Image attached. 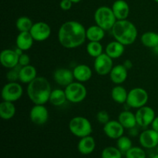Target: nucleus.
<instances>
[{"instance_id": "obj_17", "label": "nucleus", "mask_w": 158, "mask_h": 158, "mask_svg": "<svg viewBox=\"0 0 158 158\" xmlns=\"http://www.w3.org/2000/svg\"><path fill=\"white\" fill-rule=\"evenodd\" d=\"M111 9L117 20L127 19L130 15V6L125 0H116Z\"/></svg>"}, {"instance_id": "obj_43", "label": "nucleus", "mask_w": 158, "mask_h": 158, "mask_svg": "<svg viewBox=\"0 0 158 158\" xmlns=\"http://www.w3.org/2000/svg\"><path fill=\"white\" fill-rule=\"evenodd\" d=\"M71 1H72L73 2L74 4H75V3H79V2H81L82 0H71Z\"/></svg>"}, {"instance_id": "obj_33", "label": "nucleus", "mask_w": 158, "mask_h": 158, "mask_svg": "<svg viewBox=\"0 0 158 158\" xmlns=\"http://www.w3.org/2000/svg\"><path fill=\"white\" fill-rule=\"evenodd\" d=\"M123 153L117 147H106L102 151L101 158H122Z\"/></svg>"}, {"instance_id": "obj_38", "label": "nucleus", "mask_w": 158, "mask_h": 158, "mask_svg": "<svg viewBox=\"0 0 158 158\" xmlns=\"http://www.w3.org/2000/svg\"><path fill=\"white\" fill-rule=\"evenodd\" d=\"M73 2L71 0H61L60 2V7L62 10L63 11H68L72 8Z\"/></svg>"}, {"instance_id": "obj_40", "label": "nucleus", "mask_w": 158, "mask_h": 158, "mask_svg": "<svg viewBox=\"0 0 158 158\" xmlns=\"http://www.w3.org/2000/svg\"><path fill=\"white\" fill-rule=\"evenodd\" d=\"M123 65L127 69H131L133 67V63L130 60H126L123 62Z\"/></svg>"}, {"instance_id": "obj_39", "label": "nucleus", "mask_w": 158, "mask_h": 158, "mask_svg": "<svg viewBox=\"0 0 158 158\" xmlns=\"http://www.w3.org/2000/svg\"><path fill=\"white\" fill-rule=\"evenodd\" d=\"M151 127H152V129H154V131H157L158 132V116L157 117H155L154 120H153L152 123H151Z\"/></svg>"}, {"instance_id": "obj_11", "label": "nucleus", "mask_w": 158, "mask_h": 158, "mask_svg": "<svg viewBox=\"0 0 158 158\" xmlns=\"http://www.w3.org/2000/svg\"><path fill=\"white\" fill-rule=\"evenodd\" d=\"M29 118L35 125H43L49 120V111L44 104H35L29 112Z\"/></svg>"}, {"instance_id": "obj_25", "label": "nucleus", "mask_w": 158, "mask_h": 158, "mask_svg": "<svg viewBox=\"0 0 158 158\" xmlns=\"http://www.w3.org/2000/svg\"><path fill=\"white\" fill-rule=\"evenodd\" d=\"M105 36V30L97 24L86 29V39L91 42H100Z\"/></svg>"}, {"instance_id": "obj_27", "label": "nucleus", "mask_w": 158, "mask_h": 158, "mask_svg": "<svg viewBox=\"0 0 158 158\" xmlns=\"http://www.w3.org/2000/svg\"><path fill=\"white\" fill-rule=\"evenodd\" d=\"M128 92L123 86L117 85L111 90V97L113 100L117 103H126Z\"/></svg>"}, {"instance_id": "obj_23", "label": "nucleus", "mask_w": 158, "mask_h": 158, "mask_svg": "<svg viewBox=\"0 0 158 158\" xmlns=\"http://www.w3.org/2000/svg\"><path fill=\"white\" fill-rule=\"evenodd\" d=\"M37 77V71L36 69L32 65H28L26 66H21V69L19 70V80L23 83H29L35 80Z\"/></svg>"}, {"instance_id": "obj_26", "label": "nucleus", "mask_w": 158, "mask_h": 158, "mask_svg": "<svg viewBox=\"0 0 158 158\" xmlns=\"http://www.w3.org/2000/svg\"><path fill=\"white\" fill-rule=\"evenodd\" d=\"M15 106L12 102L3 100L0 103V117L2 120H9L15 116Z\"/></svg>"}, {"instance_id": "obj_5", "label": "nucleus", "mask_w": 158, "mask_h": 158, "mask_svg": "<svg viewBox=\"0 0 158 158\" xmlns=\"http://www.w3.org/2000/svg\"><path fill=\"white\" fill-rule=\"evenodd\" d=\"M69 131L77 137L89 136L93 132V127L87 118L81 116H77L71 119L69 123Z\"/></svg>"}, {"instance_id": "obj_8", "label": "nucleus", "mask_w": 158, "mask_h": 158, "mask_svg": "<svg viewBox=\"0 0 158 158\" xmlns=\"http://www.w3.org/2000/svg\"><path fill=\"white\" fill-rule=\"evenodd\" d=\"M23 94V89L17 82H9L2 89V98L3 100L15 102L19 100Z\"/></svg>"}, {"instance_id": "obj_35", "label": "nucleus", "mask_w": 158, "mask_h": 158, "mask_svg": "<svg viewBox=\"0 0 158 158\" xmlns=\"http://www.w3.org/2000/svg\"><path fill=\"white\" fill-rule=\"evenodd\" d=\"M20 69H21V66L19 65L15 66V68L9 69V71L6 74V77H7L9 82H16V80H19Z\"/></svg>"}, {"instance_id": "obj_34", "label": "nucleus", "mask_w": 158, "mask_h": 158, "mask_svg": "<svg viewBox=\"0 0 158 158\" xmlns=\"http://www.w3.org/2000/svg\"><path fill=\"white\" fill-rule=\"evenodd\" d=\"M126 158H146L147 155L144 150L140 147H132L125 154Z\"/></svg>"}, {"instance_id": "obj_24", "label": "nucleus", "mask_w": 158, "mask_h": 158, "mask_svg": "<svg viewBox=\"0 0 158 158\" xmlns=\"http://www.w3.org/2000/svg\"><path fill=\"white\" fill-rule=\"evenodd\" d=\"M118 121L126 129H131V128L134 127L137 125L136 115L128 110L122 111L119 114Z\"/></svg>"}, {"instance_id": "obj_45", "label": "nucleus", "mask_w": 158, "mask_h": 158, "mask_svg": "<svg viewBox=\"0 0 158 158\" xmlns=\"http://www.w3.org/2000/svg\"><path fill=\"white\" fill-rule=\"evenodd\" d=\"M157 154H158V145L157 146Z\"/></svg>"}, {"instance_id": "obj_31", "label": "nucleus", "mask_w": 158, "mask_h": 158, "mask_svg": "<svg viewBox=\"0 0 158 158\" xmlns=\"http://www.w3.org/2000/svg\"><path fill=\"white\" fill-rule=\"evenodd\" d=\"M86 52L91 57L97 58L103 52V46L100 42L89 41L86 46Z\"/></svg>"}, {"instance_id": "obj_10", "label": "nucleus", "mask_w": 158, "mask_h": 158, "mask_svg": "<svg viewBox=\"0 0 158 158\" xmlns=\"http://www.w3.org/2000/svg\"><path fill=\"white\" fill-rule=\"evenodd\" d=\"M135 115L137 125L143 128L151 125L156 117L154 109L148 106H143L137 109Z\"/></svg>"}, {"instance_id": "obj_7", "label": "nucleus", "mask_w": 158, "mask_h": 158, "mask_svg": "<svg viewBox=\"0 0 158 158\" xmlns=\"http://www.w3.org/2000/svg\"><path fill=\"white\" fill-rule=\"evenodd\" d=\"M148 99H149V96L144 89L136 87L128 92L126 104L131 108L139 109L142 106H146Z\"/></svg>"}, {"instance_id": "obj_22", "label": "nucleus", "mask_w": 158, "mask_h": 158, "mask_svg": "<svg viewBox=\"0 0 158 158\" xmlns=\"http://www.w3.org/2000/svg\"><path fill=\"white\" fill-rule=\"evenodd\" d=\"M124 46V45L120 43V42L114 40L106 45V48H105V52L113 60L120 58V56H122L125 51Z\"/></svg>"}, {"instance_id": "obj_3", "label": "nucleus", "mask_w": 158, "mask_h": 158, "mask_svg": "<svg viewBox=\"0 0 158 158\" xmlns=\"http://www.w3.org/2000/svg\"><path fill=\"white\" fill-rule=\"evenodd\" d=\"M111 32L115 40L124 46H129L134 43L138 35L135 25L127 19L117 20L111 29Z\"/></svg>"}, {"instance_id": "obj_2", "label": "nucleus", "mask_w": 158, "mask_h": 158, "mask_svg": "<svg viewBox=\"0 0 158 158\" xmlns=\"http://www.w3.org/2000/svg\"><path fill=\"white\" fill-rule=\"evenodd\" d=\"M52 89L45 77H37L28 84L27 95L34 104H45L49 100Z\"/></svg>"}, {"instance_id": "obj_18", "label": "nucleus", "mask_w": 158, "mask_h": 158, "mask_svg": "<svg viewBox=\"0 0 158 158\" xmlns=\"http://www.w3.org/2000/svg\"><path fill=\"white\" fill-rule=\"evenodd\" d=\"M128 69L124 67L123 64H118L114 66L112 70L110 73V78L114 83L120 85L126 81L127 78Z\"/></svg>"}, {"instance_id": "obj_12", "label": "nucleus", "mask_w": 158, "mask_h": 158, "mask_svg": "<svg viewBox=\"0 0 158 158\" xmlns=\"http://www.w3.org/2000/svg\"><path fill=\"white\" fill-rule=\"evenodd\" d=\"M29 32L35 41L43 42L50 36L51 28L45 22H37L34 23Z\"/></svg>"}, {"instance_id": "obj_36", "label": "nucleus", "mask_w": 158, "mask_h": 158, "mask_svg": "<svg viewBox=\"0 0 158 158\" xmlns=\"http://www.w3.org/2000/svg\"><path fill=\"white\" fill-rule=\"evenodd\" d=\"M97 120L102 124H106L110 120V115L106 110H100L97 114Z\"/></svg>"}, {"instance_id": "obj_4", "label": "nucleus", "mask_w": 158, "mask_h": 158, "mask_svg": "<svg viewBox=\"0 0 158 158\" xmlns=\"http://www.w3.org/2000/svg\"><path fill=\"white\" fill-rule=\"evenodd\" d=\"M94 20L97 26L105 31L111 30L117 21L112 9L108 6H100L94 13Z\"/></svg>"}, {"instance_id": "obj_41", "label": "nucleus", "mask_w": 158, "mask_h": 158, "mask_svg": "<svg viewBox=\"0 0 158 158\" xmlns=\"http://www.w3.org/2000/svg\"><path fill=\"white\" fill-rule=\"evenodd\" d=\"M129 134H131V136H133V137H135V136H137V134H138V130L137 129L136 127L131 128V129H129Z\"/></svg>"}, {"instance_id": "obj_29", "label": "nucleus", "mask_w": 158, "mask_h": 158, "mask_svg": "<svg viewBox=\"0 0 158 158\" xmlns=\"http://www.w3.org/2000/svg\"><path fill=\"white\" fill-rule=\"evenodd\" d=\"M142 44L148 48H154L158 46V32H146L141 35Z\"/></svg>"}, {"instance_id": "obj_14", "label": "nucleus", "mask_w": 158, "mask_h": 158, "mask_svg": "<svg viewBox=\"0 0 158 158\" xmlns=\"http://www.w3.org/2000/svg\"><path fill=\"white\" fill-rule=\"evenodd\" d=\"M125 128L118 120H110L103 125V132L105 135L110 139L117 140L123 135Z\"/></svg>"}, {"instance_id": "obj_42", "label": "nucleus", "mask_w": 158, "mask_h": 158, "mask_svg": "<svg viewBox=\"0 0 158 158\" xmlns=\"http://www.w3.org/2000/svg\"><path fill=\"white\" fill-rule=\"evenodd\" d=\"M14 50L15 51V52H16V53L18 54L19 56H21L22 54L23 53V52H24V51H23V49H20V48H18V47L15 48V49H14Z\"/></svg>"}, {"instance_id": "obj_19", "label": "nucleus", "mask_w": 158, "mask_h": 158, "mask_svg": "<svg viewBox=\"0 0 158 158\" xmlns=\"http://www.w3.org/2000/svg\"><path fill=\"white\" fill-rule=\"evenodd\" d=\"M96 148V141L91 135L80 138L77 144V150L83 155L92 154Z\"/></svg>"}, {"instance_id": "obj_28", "label": "nucleus", "mask_w": 158, "mask_h": 158, "mask_svg": "<svg viewBox=\"0 0 158 158\" xmlns=\"http://www.w3.org/2000/svg\"><path fill=\"white\" fill-rule=\"evenodd\" d=\"M67 100L65 90L61 89H55L52 90L49 102L55 106H60L64 104Z\"/></svg>"}, {"instance_id": "obj_44", "label": "nucleus", "mask_w": 158, "mask_h": 158, "mask_svg": "<svg viewBox=\"0 0 158 158\" xmlns=\"http://www.w3.org/2000/svg\"><path fill=\"white\" fill-rule=\"evenodd\" d=\"M152 158H158V154H155V155L154 156V157H153Z\"/></svg>"}, {"instance_id": "obj_1", "label": "nucleus", "mask_w": 158, "mask_h": 158, "mask_svg": "<svg viewBox=\"0 0 158 158\" xmlns=\"http://www.w3.org/2000/svg\"><path fill=\"white\" fill-rule=\"evenodd\" d=\"M86 39V29L80 22L67 21L60 26L58 31V40L62 46L74 49L83 45Z\"/></svg>"}, {"instance_id": "obj_21", "label": "nucleus", "mask_w": 158, "mask_h": 158, "mask_svg": "<svg viewBox=\"0 0 158 158\" xmlns=\"http://www.w3.org/2000/svg\"><path fill=\"white\" fill-rule=\"evenodd\" d=\"M35 41L29 32H22L17 35L15 43L16 47L20 48L23 51H27L32 48L33 42Z\"/></svg>"}, {"instance_id": "obj_20", "label": "nucleus", "mask_w": 158, "mask_h": 158, "mask_svg": "<svg viewBox=\"0 0 158 158\" xmlns=\"http://www.w3.org/2000/svg\"><path fill=\"white\" fill-rule=\"evenodd\" d=\"M74 79L80 83H84L91 79L93 72L91 68L86 64L77 65L73 70Z\"/></svg>"}, {"instance_id": "obj_15", "label": "nucleus", "mask_w": 158, "mask_h": 158, "mask_svg": "<svg viewBox=\"0 0 158 158\" xmlns=\"http://www.w3.org/2000/svg\"><path fill=\"white\" fill-rule=\"evenodd\" d=\"M53 79L57 84L66 87L73 82V73L66 68H58L54 71Z\"/></svg>"}, {"instance_id": "obj_13", "label": "nucleus", "mask_w": 158, "mask_h": 158, "mask_svg": "<svg viewBox=\"0 0 158 158\" xmlns=\"http://www.w3.org/2000/svg\"><path fill=\"white\" fill-rule=\"evenodd\" d=\"M139 142L143 148L152 149L157 148L158 145V132L152 128L145 130L139 135Z\"/></svg>"}, {"instance_id": "obj_9", "label": "nucleus", "mask_w": 158, "mask_h": 158, "mask_svg": "<svg viewBox=\"0 0 158 158\" xmlns=\"http://www.w3.org/2000/svg\"><path fill=\"white\" fill-rule=\"evenodd\" d=\"M94 67V70L98 75H108L114 67L113 59L110 58L106 52H103L101 55L95 58Z\"/></svg>"}, {"instance_id": "obj_32", "label": "nucleus", "mask_w": 158, "mask_h": 158, "mask_svg": "<svg viewBox=\"0 0 158 158\" xmlns=\"http://www.w3.org/2000/svg\"><path fill=\"white\" fill-rule=\"evenodd\" d=\"M132 147V141L131 138L127 136L123 135L117 140V148L123 154H126Z\"/></svg>"}, {"instance_id": "obj_16", "label": "nucleus", "mask_w": 158, "mask_h": 158, "mask_svg": "<svg viewBox=\"0 0 158 158\" xmlns=\"http://www.w3.org/2000/svg\"><path fill=\"white\" fill-rule=\"evenodd\" d=\"M19 56L14 49H6L2 51L0 54V62L5 68L12 69L19 65Z\"/></svg>"}, {"instance_id": "obj_37", "label": "nucleus", "mask_w": 158, "mask_h": 158, "mask_svg": "<svg viewBox=\"0 0 158 158\" xmlns=\"http://www.w3.org/2000/svg\"><path fill=\"white\" fill-rule=\"evenodd\" d=\"M30 63V57L27 54L23 53L19 57V65L20 66H26L29 65Z\"/></svg>"}, {"instance_id": "obj_6", "label": "nucleus", "mask_w": 158, "mask_h": 158, "mask_svg": "<svg viewBox=\"0 0 158 158\" xmlns=\"http://www.w3.org/2000/svg\"><path fill=\"white\" fill-rule=\"evenodd\" d=\"M66 99L73 103H78L83 101L87 95V90L84 85L80 82H73L65 87Z\"/></svg>"}, {"instance_id": "obj_46", "label": "nucleus", "mask_w": 158, "mask_h": 158, "mask_svg": "<svg viewBox=\"0 0 158 158\" xmlns=\"http://www.w3.org/2000/svg\"><path fill=\"white\" fill-rule=\"evenodd\" d=\"M154 1H155L157 3H158V0H154Z\"/></svg>"}, {"instance_id": "obj_30", "label": "nucleus", "mask_w": 158, "mask_h": 158, "mask_svg": "<svg viewBox=\"0 0 158 158\" xmlns=\"http://www.w3.org/2000/svg\"><path fill=\"white\" fill-rule=\"evenodd\" d=\"M34 23L28 16H21L17 19L15 22V27L19 32H29Z\"/></svg>"}]
</instances>
